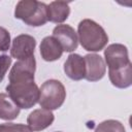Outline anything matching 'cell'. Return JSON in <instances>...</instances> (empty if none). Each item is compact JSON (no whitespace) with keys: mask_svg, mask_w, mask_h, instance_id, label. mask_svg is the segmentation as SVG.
<instances>
[{"mask_svg":"<svg viewBox=\"0 0 132 132\" xmlns=\"http://www.w3.org/2000/svg\"><path fill=\"white\" fill-rule=\"evenodd\" d=\"M7 95L20 107L29 109L33 107L39 99V88L34 78H20L9 81L6 86Z\"/></svg>","mask_w":132,"mask_h":132,"instance_id":"obj_1","label":"cell"},{"mask_svg":"<svg viewBox=\"0 0 132 132\" xmlns=\"http://www.w3.org/2000/svg\"><path fill=\"white\" fill-rule=\"evenodd\" d=\"M36 70V60L33 57H30L26 60L18 61L13 64L8 74L9 81L20 78H34V73Z\"/></svg>","mask_w":132,"mask_h":132,"instance_id":"obj_10","label":"cell"},{"mask_svg":"<svg viewBox=\"0 0 132 132\" xmlns=\"http://www.w3.org/2000/svg\"><path fill=\"white\" fill-rule=\"evenodd\" d=\"M39 48H40L41 58L46 62H53L59 60L64 52L59 41L53 36L44 37L41 40Z\"/></svg>","mask_w":132,"mask_h":132,"instance_id":"obj_12","label":"cell"},{"mask_svg":"<svg viewBox=\"0 0 132 132\" xmlns=\"http://www.w3.org/2000/svg\"><path fill=\"white\" fill-rule=\"evenodd\" d=\"M20 107L10 99L7 94L0 93V119L12 121L20 114Z\"/></svg>","mask_w":132,"mask_h":132,"instance_id":"obj_15","label":"cell"},{"mask_svg":"<svg viewBox=\"0 0 132 132\" xmlns=\"http://www.w3.org/2000/svg\"><path fill=\"white\" fill-rule=\"evenodd\" d=\"M14 18L31 27H40L47 22V5L36 0H21L16 3Z\"/></svg>","mask_w":132,"mask_h":132,"instance_id":"obj_3","label":"cell"},{"mask_svg":"<svg viewBox=\"0 0 132 132\" xmlns=\"http://www.w3.org/2000/svg\"><path fill=\"white\" fill-rule=\"evenodd\" d=\"M55 121V116L52 110L44 108L34 109L27 118L28 127L33 131H41L50 127Z\"/></svg>","mask_w":132,"mask_h":132,"instance_id":"obj_9","label":"cell"},{"mask_svg":"<svg viewBox=\"0 0 132 132\" xmlns=\"http://www.w3.org/2000/svg\"><path fill=\"white\" fill-rule=\"evenodd\" d=\"M10 34L9 32L3 28L0 27V52H6L10 47Z\"/></svg>","mask_w":132,"mask_h":132,"instance_id":"obj_18","label":"cell"},{"mask_svg":"<svg viewBox=\"0 0 132 132\" xmlns=\"http://www.w3.org/2000/svg\"><path fill=\"white\" fill-rule=\"evenodd\" d=\"M95 132H126L124 125L117 120H106L101 122L95 129Z\"/></svg>","mask_w":132,"mask_h":132,"instance_id":"obj_16","label":"cell"},{"mask_svg":"<svg viewBox=\"0 0 132 132\" xmlns=\"http://www.w3.org/2000/svg\"><path fill=\"white\" fill-rule=\"evenodd\" d=\"M10 65H11V58L7 55H0V82L3 80Z\"/></svg>","mask_w":132,"mask_h":132,"instance_id":"obj_19","label":"cell"},{"mask_svg":"<svg viewBox=\"0 0 132 132\" xmlns=\"http://www.w3.org/2000/svg\"><path fill=\"white\" fill-rule=\"evenodd\" d=\"M64 72L72 80L85 78L86 65L84 57L78 54H70L64 63Z\"/></svg>","mask_w":132,"mask_h":132,"instance_id":"obj_11","label":"cell"},{"mask_svg":"<svg viewBox=\"0 0 132 132\" xmlns=\"http://www.w3.org/2000/svg\"><path fill=\"white\" fill-rule=\"evenodd\" d=\"M108 77L112 86L119 89H126L132 85V64L125 67L108 70Z\"/></svg>","mask_w":132,"mask_h":132,"instance_id":"obj_13","label":"cell"},{"mask_svg":"<svg viewBox=\"0 0 132 132\" xmlns=\"http://www.w3.org/2000/svg\"><path fill=\"white\" fill-rule=\"evenodd\" d=\"M36 40L28 34H21L13 38L10 48V56L19 61L29 59L34 56Z\"/></svg>","mask_w":132,"mask_h":132,"instance_id":"obj_6","label":"cell"},{"mask_svg":"<svg viewBox=\"0 0 132 132\" xmlns=\"http://www.w3.org/2000/svg\"><path fill=\"white\" fill-rule=\"evenodd\" d=\"M56 132H61V131H56Z\"/></svg>","mask_w":132,"mask_h":132,"instance_id":"obj_20","label":"cell"},{"mask_svg":"<svg viewBox=\"0 0 132 132\" xmlns=\"http://www.w3.org/2000/svg\"><path fill=\"white\" fill-rule=\"evenodd\" d=\"M70 14L69 3L65 1H53L47 5V21L56 24L65 22Z\"/></svg>","mask_w":132,"mask_h":132,"instance_id":"obj_14","label":"cell"},{"mask_svg":"<svg viewBox=\"0 0 132 132\" xmlns=\"http://www.w3.org/2000/svg\"><path fill=\"white\" fill-rule=\"evenodd\" d=\"M53 37H55L61 44L64 52L71 53L77 48L78 38L75 30L66 24L58 25L53 30Z\"/></svg>","mask_w":132,"mask_h":132,"instance_id":"obj_7","label":"cell"},{"mask_svg":"<svg viewBox=\"0 0 132 132\" xmlns=\"http://www.w3.org/2000/svg\"><path fill=\"white\" fill-rule=\"evenodd\" d=\"M105 62L108 66V70H114L130 64L128 48L121 43H112L104 50Z\"/></svg>","mask_w":132,"mask_h":132,"instance_id":"obj_5","label":"cell"},{"mask_svg":"<svg viewBox=\"0 0 132 132\" xmlns=\"http://www.w3.org/2000/svg\"><path fill=\"white\" fill-rule=\"evenodd\" d=\"M86 65L85 78L89 81L100 80L106 72V65L103 58L97 54H88L84 57Z\"/></svg>","mask_w":132,"mask_h":132,"instance_id":"obj_8","label":"cell"},{"mask_svg":"<svg viewBox=\"0 0 132 132\" xmlns=\"http://www.w3.org/2000/svg\"><path fill=\"white\" fill-rule=\"evenodd\" d=\"M66 99V90L63 84L57 79L45 80L39 88V105L47 110L60 108Z\"/></svg>","mask_w":132,"mask_h":132,"instance_id":"obj_4","label":"cell"},{"mask_svg":"<svg viewBox=\"0 0 132 132\" xmlns=\"http://www.w3.org/2000/svg\"><path fill=\"white\" fill-rule=\"evenodd\" d=\"M77 38L84 50L88 52H100L108 42L105 30L95 21L85 19L77 26Z\"/></svg>","mask_w":132,"mask_h":132,"instance_id":"obj_2","label":"cell"},{"mask_svg":"<svg viewBox=\"0 0 132 132\" xmlns=\"http://www.w3.org/2000/svg\"><path fill=\"white\" fill-rule=\"evenodd\" d=\"M0 132H33L25 124L4 123L0 124Z\"/></svg>","mask_w":132,"mask_h":132,"instance_id":"obj_17","label":"cell"}]
</instances>
